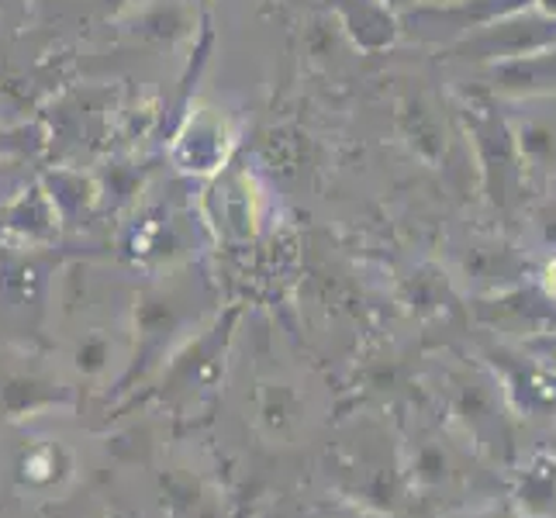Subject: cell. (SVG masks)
Instances as JSON below:
<instances>
[{"label": "cell", "instance_id": "1", "mask_svg": "<svg viewBox=\"0 0 556 518\" xmlns=\"http://www.w3.org/2000/svg\"><path fill=\"white\" fill-rule=\"evenodd\" d=\"M459 122H464L470 146H473V160L477 173H481V190L491 207L497 211H511L522 201L526 177H522V163H519V149L511 139V125L502 104H494L484 98L481 90H473L467 104L459 108Z\"/></svg>", "mask_w": 556, "mask_h": 518}, {"label": "cell", "instance_id": "2", "mask_svg": "<svg viewBox=\"0 0 556 518\" xmlns=\"http://www.w3.org/2000/svg\"><path fill=\"white\" fill-rule=\"evenodd\" d=\"M556 46V17L543 14L540 8H526L497 17V22L470 31L467 38L446 46L453 60L477 63V66H494L508 60H522V55H535Z\"/></svg>", "mask_w": 556, "mask_h": 518}, {"label": "cell", "instance_id": "3", "mask_svg": "<svg viewBox=\"0 0 556 518\" xmlns=\"http://www.w3.org/2000/svg\"><path fill=\"white\" fill-rule=\"evenodd\" d=\"M526 8H535V0H450V4H412L397 14V22L401 31H408L418 42L453 46L470 31Z\"/></svg>", "mask_w": 556, "mask_h": 518}, {"label": "cell", "instance_id": "4", "mask_svg": "<svg viewBox=\"0 0 556 518\" xmlns=\"http://www.w3.org/2000/svg\"><path fill=\"white\" fill-rule=\"evenodd\" d=\"M515 104L519 108H508L505 114L511 125L515 149H519L526 190L543 194L549 184H556V114L529 111L522 101Z\"/></svg>", "mask_w": 556, "mask_h": 518}, {"label": "cell", "instance_id": "5", "mask_svg": "<svg viewBox=\"0 0 556 518\" xmlns=\"http://www.w3.org/2000/svg\"><path fill=\"white\" fill-rule=\"evenodd\" d=\"M497 101H540L556 98V46L522 60L484 66V84L477 87Z\"/></svg>", "mask_w": 556, "mask_h": 518}, {"label": "cell", "instance_id": "6", "mask_svg": "<svg viewBox=\"0 0 556 518\" xmlns=\"http://www.w3.org/2000/svg\"><path fill=\"white\" fill-rule=\"evenodd\" d=\"M332 4V17L339 22L342 35L359 52H383L391 49L397 38H401V22H397V11L383 0H329Z\"/></svg>", "mask_w": 556, "mask_h": 518}, {"label": "cell", "instance_id": "7", "mask_svg": "<svg viewBox=\"0 0 556 518\" xmlns=\"http://www.w3.org/2000/svg\"><path fill=\"white\" fill-rule=\"evenodd\" d=\"M397 128L421 163H429V166L443 163L446 146H450V131H446V118L439 114L429 93L415 90L397 101Z\"/></svg>", "mask_w": 556, "mask_h": 518}, {"label": "cell", "instance_id": "8", "mask_svg": "<svg viewBox=\"0 0 556 518\" xmlns=\"http://www.w3.org/2000/svg\"><path fill=\"white\" fill-rule=\"evenodd\" d=\"M228 146H232V139H228L225 118H218L211 108H201L177 136L174 160L180 163V169L201 177V173H215L225 163Z\"/></svg>", "mask_w": 556, "mask_h": 518}, {"label": "cell", "instance_id": "9", "mask_svg": "<svg viewBox=\"0 0 556 518\" xmlns=\"http://www.w3.org/2000/svg\"><path fill=\"white\" fill-rule=\"evenodd\" d=\"M519 266H522V260L515 256V249H508L505 242H477V245H470V253L464 260V270L477 280L515 277Z\"/></svg>", "mask_w": 556, "mask_h": 518}, {"label": "cell", "instance_id": "10", "mask_svg": "<svg viewBox=\"0 0 556 518\" xmlns=\"http://www.w3.org/2000/svg\"><path fill=\"white\" fill-rule=\"evenodd\" d=\"M63 467V453L55 446H31L22 453V464H17V473L28 488H49L55 477H60Z\"/></svg>", "mask_w": 556, "mask_h": 518}, {"label": "cell", "instance_id": "11", "mask_svg": "<svg viewBox=\"0 0 556 518\" xmlns=\"http://www.w3.org/2000/svg\"><path fill=\"white\" fill-rule=\"evenodd\" d=\"M111 359V342L101 336V332H87L80 342H76V353H73V363L80 374H101Z\"/></svg>", "mask_w": 556, "mask_h": 518}, {"label": "cell", "instance_id": "12", "mask_svg": "<svg viewBox=\"0 0 556 518\" xmlns=\"http://www.w3.org/2000/svg\"><path fill=\"white\" fill-rule=\"evenodd\" d=\"M543 194L546 198L535 207V228H540L546 242H556V184H549Z\"/></svg>", "mask_w": 556, "mask_h": 518}, {"label": "cell", "instance_id": "13", "mask_svg": "<svg viewBox=\"0 0 556 518\" xmlns=\"http://www.w3.org/2000/svg\"><path fill=\"white\" fill-rule=\"evenodd\" d=\"M535 8H540L543 14H553L556 17V0H535Z\"/></svg>", "mask_w": 556, "mask_h": 518}, {"label": "cell", "instance_id": "14", "mask_svg": "<svg viewBox=\"0 0 556 518\" xmlns=\"http://www.w3.org/2000/svg\"><path fill=\"white\" fill-rule=\"evenodd\" d=\"M383 4H391V8H394V11L401 14V11H405V8H412L415 0H383Z\"/></svg>", "mask_w": 556, "mask_h": 518}, {"label": "cell", "instance_id": "15", "mask_svg": "<svg viewBox=\"0 0 556 518\" xmlns=\"http://www.w3.org/2000/svg\"><path fill=\"white\" fill-rule=\"evenodd\" d=\"M415 4H450V0H415Z\"/></svg>", "mask_w": 556, "mask_h": 518}]
</instances>
